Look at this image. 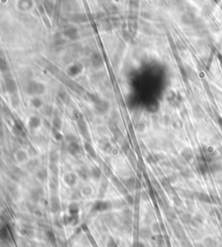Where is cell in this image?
Instances as JSON below:
<instances>
[{"label": "cell", "instance_id": "83f0119b", "mask_svg": "<svg viewBox=\"0 0 222 247\" xmlns=\"http://www.w3.org/2000/svg\"><path fill=\"white\" fill-rule=\"evenodd\" d=\"M57 186H58V181H57V179H56L55 177L51 178V179L49 180V187H50V188H51V189H56V188L57 187Z\"/></svg>", "mask_w": 222, "mask_h": 247}, {"label": "cell", "instance_id": "4fadbf2b", "mask_svg": "<svg viewBox=\"0 0 222 247\" xmlns=\"http://www.w3.org/2000/svg\"><path fill=\"white\" fill-rule=\"evenodd\" d=\"M0 237L2 238V240H8L10 239V233L6 226H2L1 230H0Z\"/></svg>", "mask_w": 222, "mask_h": 247}, {"label": "cell", "instance_id": "ffe728a7", "mask_svg": "<svg viewBox=\"0 0 222 247\" xmlns=\"http://www.w3.org/2000/svg\"><path fill=\"white\" fill-rule=\"evenodd\" d=\"M47 177H48V173H47V171L45 169H42L37 173V178L39 179L40 180H42V181L45 180L47 179Z\"/></svg>", "mask_w": 222, "mask_h": 247}, {"label": "cell", "instance_id": "484cf974", "mask_svg": "<svg viewBox=\"0 0 222 247\" xmlns=\"http://www.w3.org/2000/svg\"><path fill=\"white\" fill-rule=\"evenodd\" d=\"M17 158H18V160L19 161H24V160H25L27 159V155H26V153H25L24 151H19V152L18 153Z\"/></svg>", "mask_w": 222, "mask_h": 247}, {"label": "cell", "instance_id": "9a60e30c", "mask_svg": "<svg viewBox=\"0 0 222 247\" xmlns=\"http://www.w3.org/2000/svg\"><path fill=\"white\" fill-rule=\"evenodd\" d=\"M41 189H35L33 191H31V193H30V196H31V199L34 200V201H38L41 198Z\"/></svg>", "mask_w": 222, "mask_h": 247}, {"label": "cell", "instance_id": "5bb4252c", "mask_svg": "<svg viewBox=\"0 0 222 247\" xmlns=\"http://www.w3.org/2000/svg\"><path fill=\"white\" fill-rule=\"evenodd\" d=\"M79 213V207L76 204L72 203L69 206V215H77Z\"/></svg>", "mask_w": 222, "mask_h": 247}, {"label": "cell", "instance_id": "7402d4cb", "mask_svg": "<svg viewBox=\"0 0 222 247\" xmlns=\"http://www.w3.org/2000/svg\"><path fill=\"white\" fill-rule=\"evenodd\" d=\"M49 169H50L51 173H53L54 175H56V176L58 174L59 169L57 168V166L56 165V163H50V165H49Z\"/></svg>", "mask_w": 222, "mask_h": 247}, {"label": "cell", "instance_id": "3957f363", "mask_svg": "<svg viewBox=\"0 0 222 247\" xmlns=\"http://www.w3.org/2000/svg\"><path fill=\"white\" fill-rule=\"evenodd\" d=\"M77 125H78V128H79L81 133L87 140H89V131H88V128H87V125H86V122H84V118H81L79 120H77Z\"/></svg>", "mask_w": 222, "mask_h": 247}, {"label": "cell", "instance_id": "52a82bcc", "mask_svg": "<svg viewBox=\"0 0 222 247\" xmlns=\"http://www.w3.org/2000/svg\"><path fill=\"white\" fill-rule=\"evenodd\" d=\"M64 181L69 187H73L76 183V176L74 173H68L64 177Z\"/></svg>", "mask_w": 222, "mask_h": 247}, {"label": "cell", "instance_id": "603a6c76", "mask_svg": "<svg viewBox=\"0 0 222 247\" xmlns=\"http://www.w3.org/2000/svg\"><path fill=\"white\" fill-rule=\"evenodd\" d=\"M37 165H38V161L37 160H30V162L27 164V167H28V168L30 169V171H32L33 169H35L37 167Z\"/></svg>", "mask_w": 222, "mask_h": 247}, {"label": "cell", "instance_id": "4dcf8cb0", "mask_svg": "<svg viewBox=\"0 0 222 247\" xmlns=\"http://www.w3.org/2000/svg\"><path fill=\"white\" fill-rule=\"evenodd\" d=\"M78 174H79L80 177L82 179H86L88 178V173H86V171L84 170V168L78 170Z\"/></svg>", "mask_w": 222, "mask_h": 247}, {"label": "cell", "instance_id": "cb8c5ba5", "mask_svg": "<svg viewBox=\"0 0 222 247\" xmlns=\"http://www.w3.org/2000/svg\"><path fill=\"white\" fill-rule=\"evenodd\" d=\"M122 150H123V152L124 153H126V154L130 151V146H129V144H128V141H124L122 145Z\"/></svg>", "mask_w": 222, "mask_h": 247}, {"label": "cell", "instance_id": "277c9868", "mask_svg": "<svg viewBox=\"0 0 222 247\" xmlns=\"http://www.w3.org/2000/svg\"><path fill=\"white\" fill-rule=\"evenodd\" d=\"M99 147L103 151L106 152V153H110L111 150H112V147H111V145H110V143H109V141L107 139L100 140L99 141Z\"/></svg>", "mask_w": 222, "mask_h": 247}, {"label": "cell", "instance_id": "8fae6325", "mask_svg": "<svg viewBox=\"0 0 222 247\" xmlns=\"http://www.w3.org/2000/svg\"><path fill=\"white\" fill-rule=\"evenodd\" d=\"M13 132H14L17 135L21 136V137H25V131H24V128L22 127V125H21V124L18 123V122H16L15 126H14V128H13Z\"/></svg>", "mask_w": 222, "mask_h": 247}, {"label": "cell", "instance_id": "74e56055", "mask_svg": "<svg viewBox=\"0 0 222 247\" xmlns=\"http://www.w3.org/2000/svg\"><path fill=\"white\" fill-rule=\"evenodd\" d=\"M11 102H12L13 105H15V106L18 105V103H19V100H18V98L17 97V95H15V98L12 96V98H11Z\"/></svg>", "mask_w": 222, "mask_h": 247}, {"label": "cell", "instance_id": "ba28073f", "mask_svg": "<svg viewBox=\"0 0 222 247\" xmlns=\"http://www.w3.org/2000/svg\"><path fill=\"white\" fill-rule=\"evenodd\" d=\"M80 151V146L76 141H73V142H69V147H68V152L72 155H75L77 153H79Z\"/></svg>", "mask_w": 222, "mask_h": 247}, {"label": "cell", "instance_id": "d590c367", "mask_svg": "<svg viewBox=\"0 0 222 247\" xmlns=\"http://www.w3.org/2000/svg\"><path fill=\"white\" fill-rule=\"evenodd\" d=\"M32 103H33L35 107H40L42 105V102L40 101L39 99H35V100L32 101Z\"/></svg>", "mask_w": 222, "mask_h": 247}, {"label": "cell", "instance_id": "d6a6232c", "mask_svg": "<svg viewBox=\"0 0 222 247\" xmlns=\"http://www.w3.org/2000/svg\"><path fill=\"white\" fill-rule=\"evenodd\" d=\"M145 127H146L145 124L140 122H138V124L136 125V129H137L138 131H140V132H142L143 130L145 129Z\"/></svg>", "mask_w": 222, "mask_h": 247}, {"label": "cell", "instance_id": "ac0fdd59", "mask_svg": "<svg viewBox=\"0 0 222 247\" xmlns=\"http://www.w3.org/2000/svg\"><path fill=\"white\" fill-rule=\"evenodd\" d=\"M46 236L48 237L49 242L51 243L53 245H56V236H55L54 232H52V231H47V232H46Z\"/></svg>", "mask_w": 222, "mask_h": 247}, {"label": "cell", "instance_id": "f1b7e54d", "mask_svg": "<svg viewBox=\"0 0 222 247\" xmlns=\"http://www.w3.org/2000/svg\"><path fill=\"white\" fill-rule=\"evenodd\" d=\"M61 124H62L61 119L56 116V117L54 119V121H53V126H54L56 129H59L60 128H61Z\"/></svg>", "mask_w": 222, "mask_h": 247}, {"label": "cell", "instance_id": "44dd1931", "mask_svg": "<svg viewBox=\"0 0 222 247\" xmlns=\"http://www.w3.org/2000/svg\"><path fill=\"white\" fill-rule=\"evenodd\" d=\"M91 175H92V177L95 179H98L101 177V170L97 168H92V170H91Z\"/></svg>", "mask_w": 222, "mask_h": 247}, {"label": "cell", "instance_id": "d4e9b609", "mask_svg": "<svg viewBox=\"0 0 222 247\" xmlns=\"http://www.w3.org/2000/svg\"><path fill=\"white\" fill-rule=\"evenodd\" d=\"M107 247H119L118 244L114 239L113 237H109L107 242Z\"/></svg>", "mask_w": 222, "mask_h": 247}, {"label": "cell", "instance_id": "f546056e", "mask_svg": "<svg viewBox=\"0 0 222 247\" xmlns=\"http://www.w3.org/2000/svg\"><path fill=\"white\" fill-rule=\"evenodd\" d=\"M103 170H104V173L108 176V177H112V171L111 169L107 166V165H103Z\"/></svg>", "mask_w": 222, "mask_h": 247}, {"label": "cell", "instance_id": "4316f807", "mask_svg": "<svg viewBox=\"0 0 222 247\" xmlns=\"http://www.w3.org/2000/svg\"><path fill=\"white\" fill-rule=\"evenodd\" d=\"M57 159H58V155H57V153H56V152H51V153H49V160H50V162L51 163H56V160H57Z\"/></svg>", "mask_w": 222, "mask_h": 247}, {"label": "cell", "instance_id": "6da1fadb", "mask_svg": "<svg viewBox=\"0 0 222 247\" xmlns=\"http://www.w3.org/2000/svg\"><path fill=\"white\" fill-rule=\"evenodd\" d=\"M111 207H112V204L109 201L98 200L93 205L92 211L93 212H103V211H108Z\"/></svg>", "mask_w": 222, "mask_h": 247}, {"label": "cell", "instance_id": "2e32d148", "mask_svg": "<svg viewBox=\"0 0 222 247\" xmlns=\"http://www.w3.org/2000/svg\"><path fill=\"white\" fill-rule=\"evenodd\" d=\"M182 156L184 157V159L187 160V161H189L190 160H192L193 158V153L192 151L188 148H186L184 149L182 151Z\"/></svg>", "mask_w": 222, "mask_h": 247}, {"label": "cell", "instance_id": "7c38bea8", "mask_svg": "<svg viewBox=\"0 0 222 247\" xmlns=\"http://www.w3.org/2000/svg\"><path fill=\"white\" fill-rule=\"evenodd\" d=\"M84 148H85L86 151L88 152V153H89L92 158L96 159V153H95L94 148L92 147L91 144L89 143V142H87V141H86L85 144H84Z\"/></svg>", "mask_w": 222, "mask_h": 247}, {"label": "cell", "instance_id": "f35d334b", "mask_svg": "<svg viewBox=\"0 0 222 247\" xmlns=\"http://www.w3.org/2000/svg\"><path fill=\"white\" fill-rule=\"evenodd\" d=\"M66 139H67V141H69L70 142H73V141H76V140H75V137L73 136V135H71V134H68L67 136H66Z\"/></svg>", "mask_w": 222, "mask_h": 247}, {"label": "cell", "instance_id": "8d00e7d4", "mask_svg": "<svg viewBox=\"0 0 222 247\" xmlns=\"http://www.w3.org/2000/svg\"><path fill=\"white\" fill-rule=\"evenodd\" d=\"M87 236H88V238H89V242H91V244L92 245H95V240L94 239V237H93V236L91 235V234H89V233H88L87 232Z\"/></svg>", "mask_w": 222, "mask_h": 247}, {"label": "cell", "instance_id": "30bf717a", "mask_svg": "<svg viewBox=\"0 0 222 247\" xmlns=\"http://www.w3.org/2000/svg\"><path fill=\"white\" fill-rule=\"evenodd\" d=\"M109 129L111 130V132L113 133V134L116 137V138H118L120 136H122V133H121V131H120V129H119L118 126L114 122L111 121V122L109 123Z\"/></svg>", "mask_w": 222, "mask_h": 247}, {"label": "cell", "instance_id": "e575fe53", "mask_svg": "<svg viewBox=\"0 0 222 247\" xmlns=\"http://www.w3.org/2000/svg\"><path fill=\"white\" fill-rule=\"evenodd\" d=\"M131 247H146L145 245L143 243L140 242V241H135L133 243V245H131Z\"/></svg>", "mask_w": 222, "mask_h": 247}, {"label": "cell", "instance_id": "9c48e42d", "mask_svg": "<svg viewBox=\"0 0 222 247\" xmlns=\"http://www.w3.org/2000/svg\"><path fill=\"white\" fill-rule=\"evenodd\" d=\"M124 185H125L126 187L128 188V191H134L135 189V187H136V181H135L134 179L130 177V178L126 179L124 180Z\"/></svg>", "mask_w": 222, "mask_h": 247}, {"label": "cell", "instance_id": "836d02e7", "mask_svg": "<svg viewBox=\"0 0 222 247\" xmlns=\"http://www.w3.org/2000/svg\"><path fill=\"white\" fill-rule=\"evenodd\" d=\"M125 196H126V200H127V202H128L129 205H133L134 198L132 197V195H130V194H127V195H125Z\"/></svg>", "mask_w": 222, "mask_h": 247}, {"label": "cell", "instance_id": "7a4b0ae2", "mask_svg": "<svg viewBox=\"0 0 222 247\" xmlns=\"http://www.w3.org/2000/svg\"><path fill=\"white\" fill-rule=\"evenodd\" d=\"M111 180H112V182H113L114 185L115 186V187L118 189V191L122 193V194H123V195H127V194H128V188L125 187L124 183L122 182L117 177L112 176V177H111Z\"/></svg>", "mask_w": 222, "mask_h": 247}, {"label": "cell", "instance_id": "1f68e13d", "mask_svg": "<svg viewBox=\"0 0 222 247\" xmlns=\"http://www.w3.org/2000/svg\"><path fill=\"white\" fill-rule=\"evenodd\" d=\"M83 193H84L85 196H89L92 193V189L89 187H84L83 189Z\"/></svg>", "mask_w": 222, "mask_h": 247}, {"label": "cell", "instance_id": "5b68a950", "mask_svg": "<svg viewBox=\"0 0 222 247\" xmlns=\"http://www.w3.org/2000/svg\"><path fill=\"white\" fill-rule=\"evenodd\" d=\"M95 108L99 113H104L109 109V103L107 102H103L101 100L97 103L95 104Z\"/></svg>", "mask_w": 222, "mask_h": 247}, {"label": "cell", "instance_id": "d6986e66", "mask_svg": "<svg viewBox=\"0 0 222 247\" xmlns=\"http://www.w3.org/2000/svg\"><path fill=\"white\" fill-rule=\"evenodd\" d=\"M40 122H41V121H40L39 118H37V117H32L30 121V126L31 128L35 129V128H37L39 126Z\"/></svg>", "mask_w": 222, "mask_h": 247}, {"label": "cell", "instance_id": "8992f818", "mask_svg": "<svg viewBox=\"0 0 222 247\" xmlns=\"http://www.w3.org/2000/svg\"><path fill=\"white\" fill-rule=\"evenodd\" d=\"M50 209L53 213H56L60 210L59 199L55 196L51 197L50 199Z\"/></svg>", "mask_w": 222, "mask_h": 247}, {"label": "cell", "instance_id": "e0dca14e", "mask_svg": "<svg viewBox=\"0 0 222 247\" xmlns=\"http://www.w3.org/2000/svg\"><path fill=\"white\" fill-rule=\"evenodd\" d=\"M107 188H108V184L107 182H103L101 184V187H100V190H99V196L100 197H103L105 195V193L107 191Z\"/></svg>", "mask_w": 222, "mask_h": 247}]
</instances>
